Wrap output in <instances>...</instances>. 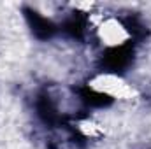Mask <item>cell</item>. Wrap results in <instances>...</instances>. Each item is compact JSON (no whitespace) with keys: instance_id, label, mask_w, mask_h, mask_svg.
<instances>
[{"instance_id":"6da1fadb","label":"cell","mask_w":151,"mask_h":149,"mask_svg":"<svg viewBox=\"0 0 151 149\" xmlns=\"http://www.w3.org/2000/svg\"><path fill=\"white\" fill-rule=\"evenodd\" d=\"M90 88L97 93L102 95L109 100H128L135 95V90L132 84H128L121 75L106 72V74L97 75L91 82Z\"/></svg>"},{"instance_id":"7a4b0ae2","label":"cell","mask_w":151,"mask_h":149,"mask_svg":"<svg viewBox=\"0 0 151 149\" xmlns=\"http://www.w3.org/2000/svg\"><path fill=\"white\" fill-rule=\"evenodd\" d=\"M130 37L132 35L127 27L116 18H106L97 25V39L104 47L119 49L130 40Z\"/></svg>"}]
</instances>
